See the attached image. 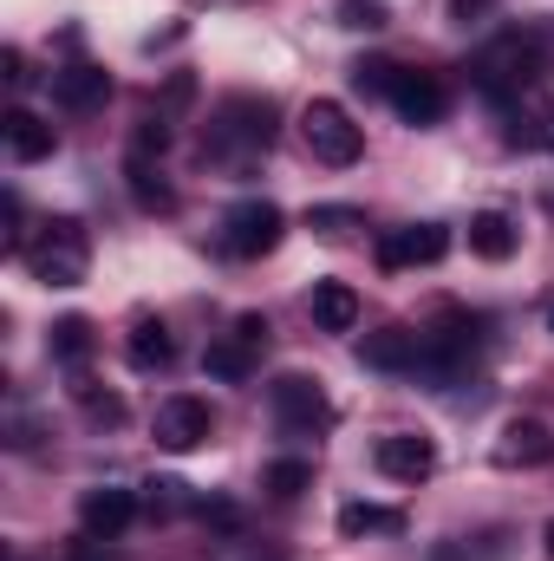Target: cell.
I'll return each instance as SVG.
<instances>
[{
	"label": "cell",
	"mask_w": 554,
	"mask_h": 561,
	"mask_svg": "<svg viewBox=\"0 0 554 561\" xmlns=\"http://www.w3.org/2000/svg\"><path fill=\"white\" fill-rule=\"evenodd\" d=\"M542 66H549V39L542 33H503V39H489L483 53H476V85L489 92V99H522L535 79H542Z\"/></svg>",
	"instance_id": "1"
},
{
	"label": "cell",
	"mask_w": 554,
	"mask_h": 561,
	"mask_svg": "<svg viewBox=\"0 0 554 561\" xmlns=\"http://www.w3.org/2000/svg\"><path fill=\"white\" fill-rule=\"evenodd\" d=\"M275 144V105L268 99H222L209 118V157H262Z\"/></svg>",
	"instance_id": "2"
},
{
	"label": "cell",
	"mask_w": 554,
	"mask_h": 561,
	"mask_svg": "<svg viewBox=\"0 0 554 561\" xmlns=\"http://www.w3.org/2000/svg\"><path fill=\"white\" fill-rule=\"evenodd\" d=\"M20 255H26L33 280H46V287H79V280H85V262H92V249H85V229H79L72 216L46 222V236H39V242H26Z\"/></svg>",
	"instance_id": "3"
},
{
	"label": "cell",
	"mask_w": 554,
	"mask_h": 561,
	"mask_svg": "<svg viewBox=\"0 0 554 561\" xmlns=\"http://www.w3.org/2000/svg\"><path fill=\"white\" fill-rule=\"evenodd\" d=\"M300 138H307V150H313L320 163H333V170H346V163L366 157V131H359L353 112L333 105V99H313V105L300 112Z\"/></svg>",
	"instance_id": "4"
},
{
	"label": "cell",
	"mask_w": 554,
	"mask_h": 561,
	"mask_svg": "<svg viewBox=\"0 0 554 561\" xmlns=\"http://www.w3.org/2000/svg\"><path fill=\"white\" fill-rule=\"evenodd\" d=\"M280 236H287V216H280L268 196H249V203H235V209L222 216V249H229L235 262H262V255H275Z\"/></svg>",
	"instance_id": "5"
},
{
	"label": "cell",
	"mask_w": 554,
	"mask_h": 561,
	"mask_svg": "<svg viewBox=\"0 0 554 561\" xmlns=\"http://www.w3.org/2000/svg\"><path fill=\"white\" fill-rule=\"evenodd\" d=\"M268 405H275V424L287 437H313V431L333 424V405H326L320 379H307V373H280L268 386Z\"/></svg>",
	"instance_id": "6"
},
{
	"label": "cell",
	"mask_w": 554,
	"mask_h": 561,
	"mask_svg": "<svg viewBox=\"0 0 554 561\" xmlns=\"http://www.w3.org/2000/svg\"><path fill=\"white\" fill-rule=\"evenodd\" d=\"M131 523H138V496H131V490L99 483V490H85V496H79V529H85L92 542H118Z\"/></svg>",
	"instance_id": "7"
},
{
	"label": "cell",
	"mask_w": 554,
	"mask_h": 561,
	"mask_svg": "<svg viewBox=\"0 0 554 561\" xmlns=\"http://www.w3.org/2000/svg\"><path fill=\"white\" fill-rule=\"evenodd\" d=\"M443 255H450V229L443 222H412V229L379 236V268H430Z\"/></svg>",
	"instance_id": "8"
},
{
	"label": "cell",
	"mask_w": 554,
	"mask_h": 561,
	"mask_svg": "<svg viewBox=\"0 0 554 561\" xmlns=\"http://www.w3.org/2000/svg\"><path fill=\"white\" fill-rule=\"evenodd\" d=\"M150 431H157V444H163V450H196V444H209L216 419H209V405H203V399L176 392V399H163V405H157Z\"/></svg>",
	"instance_id": "9"
},
{
	"label": "cell",
	"mask_w": 554,
	"mask_h": 561,
	"mask_svg": "<svg viewBox=\"0 0 554 561\" xmlns=\"http://www.w3.org/2000/svg\"><path fill=\"white\" fill-rule=\"evenodd\" d=\"M372 463H379V477H392V483H424V477L437 470V444L417 437V431H392V437L372 444Z\"/></svg>",
	"instance_id": "10"
},
{
	"label": "cell",
	"mask_w": 554,
	"mask_h": 561,
	"mask_svg": "<svg viewBox=\"0 0 554 561\" xmlns=\"http://www.w3.org/2000/svg\"><path fill=\"white\" fill-rule=\"evenodd\" d=\"M385 99H392V112H399L405 125H417V131H424V125H437V118L450 112V92H443V79H437V72H399Z\"/></svg>",
	"instance_id": "11"
},
{
	"label": "cell",
	"mask_w": 554,
	"mask_h": 561,
	"mask_svg": "<svg viewBox=\"0 0 554 561\" xmlns=\"http://www.w3.org/2000/svg\"><path fill=\"white\" fill-rule=\"evenodd\" d=\"M496 463L503 470H542L554 463V431L542 419H509L496 437Z\"/></svg>",
	"instance_id": "12"
},
{
	"label": "cell",
	"mask_w": 554,
	"mask_h": 561,
	"mask_svg": "<svg viewBox=\"0 0 554 561\" xmlns=\"http://www.w3.org/2000/svg\"><path fill=\"white\" fill-rule=\"evenodd\" d=\"M353 353H359V366H372V373H417L424 333H412V327H379V333H366Z\"/></svg>",
	"instance_id": "13"
},
{
	"label": "cell",
	"mask_w": 554,
	"mask_h": 561,
	"mask_svg": "<svg viewBox=\"0 0 554 561\" xmlns=\"http://www.w3.org/2000/svg\"><path fill=\"white\" fill-rule=\"evenodd\" d=\"M0 131H7L13 163H39V157H53V144H59V131H53L39 112H26V105H13V112L0 118Z\"/></svg>",
	"instance_id": "14"
},
{
	"label": "cell",
	"mask_w": 554,
	"mask_h": 561,
	"mask_svg": "<svg viewBox=\"0 0 554 561\" xmlns=\"http://www.w3.org/2000/svg\"><path fill=\"white\" fill-rule=\"evenodd\" d=\"M53 99H59L66 112H92V105L112 99V79H105L99 66H59V72H53Z\"/></svg>",
	"instance_id": "15"
},
{
	"label": "cell",
	"mask_w": 554,
	"mask_h": 561,
	"mask_svg": "<svg viewBox=\"0 0 554 561\" xmlns=\"http://www.w3.org/2000/svg\"><path fill=\"white\" fill-rule=\"evenodd\" d=\"M313 327L320 333H353L359 327V294L346 280H313Z\"/></svg>",
	"instance_id": "16"
},
{
	"label": "cell",
	"mask_w": 554,
	"mask_h": 561,
	"mask_svg": "<svg viewBox=\"0 0 554 561\" xmlns=\"http://www.w3.org/2000/svg\"><path fill=\"white\" fill-rule=\"evenodd\" d=\"M125 353H131V366L138 373H170V359H176V340H170V327L163 320H131V340H125Z\"/></svg>",
	"instance_id": "17"
},
{
	"label": "cell",
	"mask_w": 554,
	"mask_h": 561,
	"mask_svg": "<svg viewBox=\"0 0 554 561\" xmlns=\"http://www.w3.org/2000/svg\"><path fill=\"white\" fill-rule=\"evenodd\" d=\"M255 366H262V353H255L242 333H235V340H216V346L203 353V373H209V379H222V386H249V379H255Z\"/></svg>",
	"instance_id": "18"
},
{
	"label": "cell",
	"mask_w": 554,
	"mask_h": 561,
	"mask_svg": "<svg viewBox=\"0 0 554 561\" xmlns=\"http://www.w3.org/2000/svg\"><path fill=\"white\" fill-rule=\"evenodd\" d=\"M516 222L503 216V209H483V216H470V255H483V262H509L516 255Z\"/></svg>",
	"instance_id": "19"
},
{
	"label": "cell",
	"mask_w": 554,
	"mask_h": 561,
	"mask_svg": "<svg viewBox=\"0 0 554 561\" xmlns=\"http://www.w3.org/2000/svg\"><path fill=\"white\" fill-rule=\"evenodd\" d=\"M339 536L359 542V536H405V516L399 510H379V503H346L339 510Z\"/></svg>",
	"instance_id": "20"
},
{
	"label": "cell",
	"mask_w": 554,
	"mask_h": 561,
	"mask_svg": "<svg viewBox=\"0 0 554 561\" xmlns=\"http://www.w3.org/2000/svg\"><path fill=\"white\" fill-rule=\"evenodd\" d=\"M46 353H53L59 366H85V353H92V320H85V313H66V320H53V333H46Z\"/></svg>",
	"instance_id": "21"
},
{
	"label": "cell",
	"mask_w": 554,
	"mask_h": 561,
	"mask_svg": "<svg viewBox=\"0 0 554 561\" xmlns=\"http://www.w3.org/2000/svg\"><path fill=\"white\" fill-rule=\"evenodd\" d=\"M262 490H268V496H280V503L307 496V490H313V463H307V457H275V463L262 470Z\"/></svg>",
	"instance_id": "22"
},
{
	"label": "cell",
	"mask_w": 554,
	"mask_h": 561,
	"mask_svg": "<svg viewBox=\"0 0 554 561\" xmlns=\"http://www.w3.org/2000/svg\"><path fill=\"white\" fill-rule=\"evenodd\" d=\"M125 183H131L138 209H157V216H163V209H176V190L150 170V157H131V163H125Z\"/></svg>",
	"instance_id": "23"
},
{
	"label": "cell",
	"mask_w": 554,
	"mask_h": 561,
	"mask_svg": "<svg viewBox=\"0 0 554 561\" xmlns=\"http://www.w3.org/2000/svg\"><path fill=\"white\" fill-rule=\"evenodd\" d=\"M307 229L326 236V242H346L353 229H366V216H359L353 203H313V209H307Z\"/></svg>",
	"instance_id": "24"
},
{
	"label": "cell",
	"mask_w": 554,
	"mask_h": 561,
	"mask_svg": "<svg viewBox=\"0 0 554 561\" xmlns=\"http://www.w3.org/2000/svg\"><path fill=\"white\" fill-rule=\"evenodd\" d=\"M503 138L516 144V150H549V144H554V118H549V112H529V118H522V112H509V131H503Z\"/></svg>",
	"instance_id": "25"
},
{
	"label": "cell",
	"mask_w": 554,
	"mask_h": 561,
	"mask_svg": "<svg viewBox=\"0 0 554 561\" xmlns=\"http://www.w3.org/2000/svg\"><path fill=\"white\" fill-rule=\"evenodd\" d=\"M339 26L346 33H385L392 26V7L385 0H339Z\"/></svg>",
	"instance_id": "26"
},
{
	"label": "cell",
	"mask_w": 554,
	"mask_h": 561,
	"mask_svg": "<svg viewBox=\"0 0 554 561\" xmlns=\"http://www.w3.org/2000/svg\"><path fill=\"white\" fill-rule=\"evenodd\" d=\"M170 150V118L157 112V118H143L138 125V138H131V157H163Z\"/></svg>",
	"instance_id": "27"
},
{
	"label": "cell",
	"mask_w": 554,
	"mask_h": 561,
	"mask_svg": "<svg viewBox=\"0 0 554 561\" xmlns=\"http://www.w3.org/2000/svg\"><path fill=\"white\" fill-rule=\"evenodd\" d=\"M392 79H399V66H385V59H359V66H353V85H359V92H379V99H385Z\"/></svg>",
	"instance_id": "28"
},
{
	"label": "cell",
	"mask_w": 554,
	"mask_h": 561,
	"mask_svg": "<svg viewBox=\"0 0 554 561\" xmlns=\"http://www.w3.org/2000/svg\"><path fill=\"white\" fill-rule=\"evenodd\" d=\"M72 392H79V405H85L99 424H125V405H118L112 392H92V386H72Z\"/></svg>",
	"instance_id": "29"
},
{
	"label": "cell",
	"mask_w": 554,
	"mask_h": 561,
	"mask_svg": "<svg viewBox=\"0 0 554 561\" xmlns=\"http://www.w3.org/2000/svg\"><path fill=\"white\" fill-rule=\"evenodd\" d=\"M496 13V0H450V20L457 26H476V20H489Z\"/></svg>",
	"instance_id": "30"
},
{
	"label": "cell",
	"mask_w": 554,
	"mask_h": 561,
	"mask_svg": "<svg viewBox=\"0 0 554 561\" xmlns=\"http://www.w3.org/2000/svg\"><path fill=\"white\" fill-rule=\"evenodd\" d=\"M235 333H242V340H249L255 353L268 346V320H262V313H242V320H235Z\"/></svg>",
	"instance_id": "31"
},
{
	"label": "cell",
	"mask_w": 554,
	"mask_h": 561,
	"mask_svg": "<svg viewBox=\"0 0 554 561\" xmlns=\"http://www.w3.org/2000/svg\"><path fill=\"white\" fill-rule=\"evenodd\" d=\"M0 66H7V85H13V92L33 79V72H26V59H20V46H7V53H0Z\"/></svg>",
	"instance_id": "32"
},
{
	"label": "cell",
	"mask_w": 554,
	"mask_h": 561,
	"mask_svg": "<svg viewBox=\"0 0 554 561\" xmlns=\"http://www.w3.org/2000/svg\"><path fill=\"white\" fill-rule=\"evenodd\" d=\"M549 556H554V523H549Z\"/></svg>",
	"instance_id": "33"
},
{
	"label": "cell",
	"mask_w": 554,
	"mask_h": 561,
	"mask_svg": "<svg viewBox=\"0 0 554 561\" xmlns=\"http://www.w3.org/2000/svg\"><path fill=\"white\" fill-rule=\"evenodd\" d=\"M549 333H554V300H549Z\"/></svg>",
	"instance_id": "34"
}]
</instances>
